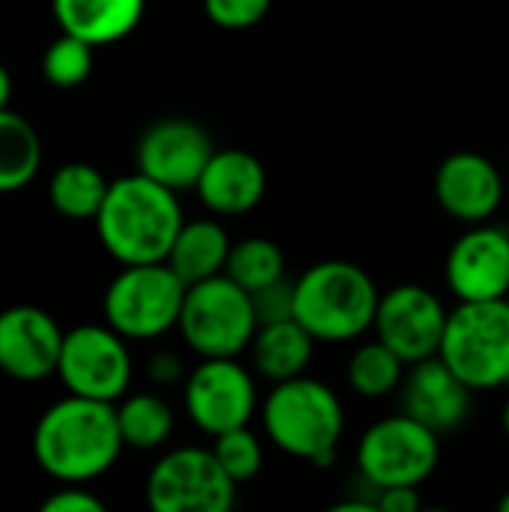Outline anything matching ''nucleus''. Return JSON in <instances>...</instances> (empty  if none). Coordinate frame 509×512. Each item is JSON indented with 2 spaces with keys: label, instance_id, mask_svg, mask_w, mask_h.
Returning <instances> with one entry per match:
<instances>
[{
  "label": "nucleus",
  "instance_id": "f257e3e1",
  "mask_svg": "<svg viewBox=\"0 0 509 512\" xmlns=\"http://www.w3.org/2000/svg\"><path fill=\"white\" fill-rule=\"evenodd\" d=\"M117 405L87 396L54 402L33 429L36 465L57 483H90L114 468L123 453Z\"/></svg>",
  "mask_w": 509,
  "mask_h": 512
},
{
  "label": "nucleus",
  "instance_id": "f03ea898",
  "mask_svg": "<svg viewBox=\"0 0 509 512\" xmlns=\"http://www.w3.org/2000/svg\"><path fill=\"white\" fill-rule=\"evenodd\" d=\"M93 222L102 249L126 267L165 261L186 219L177 192L138 171L111 180Z\"/></svg>",
  "mask_w": 509,
  "mask_h": 512
},
{
  "label": "nucleus",
  "instance_id": "7ed1b4c3",
  "mask_svg": "<svg viewBox=\"0 0 509 512\" xmlns=\"http://www.w3.org/2000/svg\"><path fill=\"white\" fill-rule=\"evenodd\" d=\"M267 441L291 459L330 468L345 435V408L339 396L309 375L273 384L261 408Z\"/></svg>",
  "mask_w": 509,
  "mask_h": 512
},
{
  "label": "nucleus",
  "instance_id": "20e7f679",
  "mask_svg": "<svg viewBox=\"0 0 509 512\" xmlns=\"http://www.w3.org/2000/svg\"><path fill=\"white\" fill-rule=\"evenodd\" d=\"M381 291L351 261H321L294 282V318L318 342H354L375 324Z\"/></svg>",
  "mask_w": 509,
  "mask_h": 512
},
{
  "label": "nucleus",
  "instance_id": "39448f33",
  "mask_svg": "<svg viewBox=\"0 0 509 512\" xmlns=\"http://www.w3.org/2000/svg\"><path fill=\"white\" fill-rule=\"evenodd\" d=\"M438 357L474 390H509V300H465L447 315Z\"/></svg>",
  "mask_w": 509,
  "mask_h": 512
},
{
  "label": "nucleus",
  "instance_id": "423d86ee",
  "mask_svg": "<svg viewBox=\"0 0 509 512\" xmlns=\"http://www.w3.org/2000/svg\"><path fill=\"white\" fill-rule=\"evenodd\" d=\"M177 330L198 357H240L258 333L252 294L228 273L186 285Z\"/></svg>",
  "mask_w": 509,
  "mask_h": 512
},
{
  "label": "nucleus",
  "instance_id": "0eeeda50",
  "mask_svg": "<svg viewBox=\"0 0 509 512\" xmlns=\"http://www.w3.org/2000/svg\"><path fill=\"white\" fill-rule=\"evenodd\" d=\"M183 297L186 282L168 267V261L126 264L105 291L102 315L123 339L147 342L177 327Z\"/></svg>",
  "mask_w": 509,
  "mask_h": 512
},
{
  "label": "nucleus",
  "instance_id": "6e6552de",
  "mask_svg": "<svg viewBox=\"0 0 509 512\" xmlns=\"http://www.w3.org/2000/svg\"><path fill=\"white\" fill-rule=\"evenodd\" d=\"M438 459V432L405 411L369 426L357 444V468L375 492L396 486L420 489L435 474Z\"/></svg>",
  "mask_w": 509,
  "mask_h": 512
},
{
  "label": "nucleus",
  "instance_id": "1a4fd4ad",
  "mask_svg": "<svg viewBox=\"0 0 509 512\" xmlns=\"http://www.w3.org/2000/svg\"><path fill=\"white\" fill-rule=\"evenodd\" d=\"M147 504L156 512H228L237 483L219 465L213 447H177L147 474Z\"/></svg>",
  "mask_w": 509,
  "mask_h": 512
},
{
  "label": "nucleus",
  "instance_id": "9d476101",
  "mask_svg": "<svg viewBox=\"0 0 509 512\" xmlns=\"http://www.w3.org/2000/svg\"><path fill=\"white\" fill-rule=\"evenodd\" d=\"M108 324H84L63 336L57 378L72 396L120 402L132 384V354Z\"/></svg>",
  "mask_w": 509,
  "mask_h": 512
},
{
  "label": "nucleus",
  "instance_id": "9b49d317",
  "mask_svg": "<svg viewBox=\"0 0 509 512\" xmlns=\"http://www.w3.org/2000/svg\"><path fill=\"white\" fill-rule=\"evenodd\" d=\"M183 405L189 420L210 438L249 426L258 411V390L237 357H201L186 375Z\"/></svg>",
  "mask_w": 509,
  "mask_h": 512
},
{
  "label": "nucleus",
  "instance_id": "f8f14e48",
  "mask_svg": "<svg viewBox=\"0 0 509 512\" xmlns=\"http://www.w3.org/2000/svg\"><path fill=\"white\" fill-rule=\"evenodd\" d=\"M444 303L423 285H396L378 300L375 339L390 345L408 366L441 351L447 327Z\"/></svg>",
  "mask_w": 509,
  "mask_h": 512
},
{
  "label": "nucleus",
  "instance_id": "ddd939ff",
  "mask_svg": "<svg viewBox=\"0 0 509 512\" xmlns=\"http://www.w3.org/2000/svg\"><path fill=\"white\" fill-rule=\"evenodd\" d=\"M210 156H213L210 135L198 123L180 117L150 123L135 147L138 171L174 192L195 189Z\"/></svg>",
  "mask_w": 509,
  "mask_h": 512
},
{
  "label": "nucleus",
  "instance_id": "4468645a",
  "mask_svg": "<svg viewBox=\"0 0 509 512\" xmlns=\"http://www.w3.org/2000/svg\"><path fill=\"white\" fill-rule=\"evenodd\" d=\"M447 288L459 303L501 300L509 294V231L498 225H471L447 252Z\"/></svg>",
  "mask_w": 509,
  "mask_h": 512
},
{
  "label": "nucleus",
  "instance_id": "2eb2a0df",
  "mask_svg": "<svg viewBox=\"0 0 509 512\" xmlns=\"http://www.w3.org/2000/svg\"><path fill=\"white\" fill-rule=\"evenodd\" d=\"M60 324L39 306H12L0 312V372L33 384L57 375L60 348H63Z\"/></svg>",
  "mask_w": 509,
  "mask_h": 512
},
{
  "label": "nucleus",
  "instance_id": "dca6fc26",
  "mask_svg": "<svg viewBox=\"0 0 509 512\" xmlns=\"http://www.w3.org/2000/svg\"><path fill=\"white\" fill-rule=\"evenodd\" d=\"M435 198L447 216L465 225L489 222L504 204V177L498 165L474 150L450 153L435 171Z\"/></svg>",
  "mask_w": 509,
  "mask_h": 512
},
{
  "label": "nucleus",
  "instance_id": "f3484780",
  "mask_svg": "<svg viewBox=\"0 0 509 512\" xmlns=\"http://www.w3.org/2000/svg\"><path fill=\"white\" fill-rule=\"evenodd\" d=\"M402 411L429 429L453 432L468 420L471 411V387L435 354L420 363H411V372L402 381Z\"/></svg>",
  "mask_w": 509,
  "mask_h": 512
},
{
  "label": "nucleus",
  "instance_id": "a211bd4d",
  "mask_svg": "<svg viewBox=\"0 0 509 512\" xmlns=\"http://www.w3.org/2000/svg\"><path fill=\"white\" fill-rule=\"evenodd\" d=\"M195 192L210 213L243 216L255 210L267 192V168L249 150H213Z\"/></svg>",
  "mask_w": 509,
  "mask_h": 512
},
{
  "label": "nucleus",
  "instance_id": "6ab92c4d",
  "mask_svg": "<svg viewBox=\"0 0 509 512\" xmlns=\"http://www.w3.org/2000/svg\"><path fill=\"white\" fill-rule=\"evenodd\" d=\"M147 0H51L54 21L93 48L126 39L144 18Z\"/></svg>",
  "mask_w": 509,
  "mask_h": 512
},
{
  "label": "nucleus",
  "instance_id": "aec40b11",
  "mask_svg": "<svg viewBox=\"0 0 509 512\" xmlns=\"http://www.w3.org/2000/svg\"><path fill=\"white\" fill-rule=\"evenodd\" d=\"M315 336L297 321H276V324H261L249 351H252V366L261 378L279 384L297 375H306L312 354H315Z\"/></svg>",
  "mask_w": 509,
  "mask_h": 512
},
{
  "label": "nucleus",
  "instance_id": "412c9836",
  "mask_svg": "<svg viewBox=\"0 0 509 512\" xmlns=\"http://www.w3.org/2000/svg\"><path fill=\"white\" fill-rule=\"evenodd\" d=\"M231 246L228 231L216 219H192L183 222L165 261L186 285H195L225 273Z\"/></svg>",
  "mask_w": 509,
  "mask_h": 512
},
{
  "label": "nucleus",
  "instance_id": "4be33fe9",
  "mask_svg": "<svg viewBox=\"0 0 509 512\" xmlns=\"http://www.w3.org/2000/svg\"><path fill=\"white\" fill-rule=\"evenodd\" d=\"M42 168V138L30 120L0 108V192H18Z\"/></svg>",
  "mask_w": 509,
  "mask_h": 512
},
{
  "label": "nucleus",
  "instance_id": "5701e85b",
  "mask_svg": "<svg viewBox=\"0 0 509 512\" xmlns=\"http://www.w3.org/2000/svg\"><path fill=\"white\" fill-rule=\"evenodd\" d=\"M108 180L99 168L87 162H69L57 168L48 180V201L51 207L72 222H87L96 219L102 210V201L108 195Z\"/></svg>",
  "mask_w": 509,
  "mask_h": 512
},
{
  "label": "nucleus",
  "instance_id": "b1692460",
  "mask_svg": "<svg viewBox=\"0 0 509 512\" xmlns=\"http://www.w3.org/2000/svg\"><path fill=\"white\" fill-rule=\"evenodd\" d=\"M123 444L132 450H159L174 432V411L156 393H132L117 405Z\"/></svg>",
  "mask_w": 509,
  "mask_h": 512
},
{
  "label": "nucleus",
  "instance_id": "393cba45",
  "mask_svg": "<svg viewBox=\"0 0 509 512\" xmlns=\"http://www.w3.org/2000/svg\"><path fill=\"white\" fill-rule=\"evenodd\" d=\"M405 360L381 339L363 342L348 360V387L363 399H384L405 381Z\"/></svg>",
  "mask_w": 509,
  "mask_h": 512
},
{
  "label": "nucleus",
  "instance_id": "a878e982",
  "mask_svg": "<svg viewBox=\"0 0 509 512\" xmlns=\"http://www.w3.org/2000/svg\"><path fill=\"white\" fill-rule=\"evenodd\" d=\"M225 273L249 294L285 279V255L267 237H246L231 246Z\"/></svg>",
  "mask_w": 509,
  "mask_h": 512
},
{
  "label": "nucleus",
  "instance_id": "bb28decb",
  "mask_svg": "<svg viewBox=\"0 0 509 512\" xmlns=\"http://www.w3.org/2000/svg\"><path fill=\"white\" fill-rule=\"evenodd\" d=\"M93 72V45L72 36L60 33L42 54V75L51 87L72 90L81 87Z\"/></svg>",
  "mask_w": 509,
  "mask_h": 512
},
{
  "label": "nucleus",
  "instance_id": "cd10ccee",
  "mask_svg": "<svg viewBox=\"0 0 509 512\" xmlns=\"http://www.w3.org/2000/svg\"><path fill=\"white\" fill-rule=\"evenodd\" d=\"M213 453L219 459V465L228 471V477L240 486L249 483L252 477H258L261 465H264V447L261 438L249 429V426H237L231 432H222L213 438Z\"/></svg>",
  "mask_w": 509,
  "mask_h": 512
},
{
  "label": "nucleus",
  "instance_id": "c85d7f7f",
  "mask_svg": "<svg viewBox=\"0 0 509 512\" xmlns=\"http://www.w3.org/2000/svg\"><path fill=\"white\" fill-rule=\"evenodd\" d=\"M273 0H204L207 18L222 30H249L267 18Z\"/></svg>",
  "mask_w": 509,
  "mask_h": 512
},
{
  "label": "nucleus",
  "instance_id": "c756f323",
  "mask_svg": "<svg viewBox=\"0 0 509 512\" xmlns=\"http://www.w3.org/2000/svg\"><path fill=\"white\" fill-rule=\"evenodd\" d=\"M252 306H255L258 327L294 318V282L279 279L267 288L252 291Z\"/></svg>",
  "mask_w": 509,
  "mask_h": 512
},
{
  "label": "nucleus",
  "instance_id": "7c9ffc66",
  "mask_svg": "<svg viewBox=\"0 0 509 512\" xmlns=\"http://www.w3.org/2000/svg\"><path fill=\"white\" fill-rule=\"evenodd\" d=\"M105 504L87 492L81 483H63V489H57L54 495H48L42 501V512H102Z\"/></svg>",
  "mask_w": 509,
  "mask_h": 512
},
{
  "label": "nucleus",
  "instance_id": "2f4dec72",
  "mask_svg": "<svg viewBox=\"0 0 509 512\" xmlns=\"http://www.w3.org/2000/svg\"><path fill=\"white\" fill-rule=\"evenodd\" d=\"M423 507V498L417 486H396V489H381L375 498V510L381 512H417Z\"/></svg>",
  "mask_w": 509,
  "mask_h": 512
},
{
  "label": "nucleus",
  "instance_id": "473e14b6",
  "mask_svg": "<svg viewBox=\"0 0 509 512\" xmlns=\"http://www.w3.org/2000/svg\"><path fill=\"white\" fill-rule=\"evenodd\" d=\"M147 375L156 381V384H174V381H180L183 378V363H180V357L177 354H171V351H159V354H153L150 357V369H147Z\"/></svg>",
  "mask_w": 509,
  "mask_h": 512
},
{
  "label": "nucleus",
  "instance_id": "72a5a7b5",
  "mask_svg": "<svg viewBox=\"0 0 509 512\" xmlns=\"http://www.w3.org/2000/svg\"><path fill=\"white\" fill-rule=\"evenodd\" d=\"M9 99H12V78L6 66L0 63V108H9Z\"/></svg>",
  "mask_w": 509,
  "mask_h": 512
},
{
  "label": "nucleus",
  "instance_id": "f704fd0d",
  "mask_svg": "<svg viewBox=\"0 0 509 512\" xmlns=\"http://www.w3.org/2000/svg\"><path fill=\"white\" fill-rule=\"evenodd\" d=\"M498 510L509 512V492H507V495H504V498H501V501H498Z\"/></svg>",
  "mask_w": 509,
  "mask_h": 512
},
{
  "label": "nucleus",
  "instance_id": "c9c22d12",
  "mask_svg": "<svg viewBox=\"0 0 509 512\" xmlns=\"http://www.w3.org/2000/svg\"><path fill=\"white\" fill-rule=\"evenodd\" d=\"M504 432H507V438H509V399H507V405H504Z\"/></svg>",
  "mask_w": 509,
  "mask_h": 512
}]
</instances>
